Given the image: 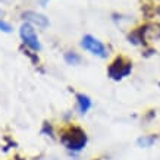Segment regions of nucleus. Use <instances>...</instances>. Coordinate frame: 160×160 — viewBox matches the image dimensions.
Here are the masks:
<instances>
[{
	"label": "nucleus",
	"instance_id": "nucleus-2",
	"mask_svg": "<svg viewBox=\"0 0 160 160\" xmlns=\"http://www.w3.org/2000/svg\"><path fill=\"white\" fill-rule=\"evenodd\" d=\"M132 71V65L129 60H126L125 58H116L112 65L109 66L107 69V73H109V77L112 79H115V81H119L122 78L128 77Z\"/></svg>",
	"mask_w": 160,
	"mask_h": 160
},
{
	"label": "nucleus",
	"instance_id": "nucleus-7",
	"mask_svg": "<svg viewBox=\"0 0 160 160\" xmlns=\"http://www.w3.org/2000/svg\"><path fill=\"white\" fill-rule=\"evenodd\" d=\"M154 141H156L154 135H144L137 140V144H138L141 148H148V147H151L154 144Z\"/></svg>",
	"mask_w": 160,
	"mask_h": 160
},
{
	"label": "nucleus",
	"instance_id": "nucleus-8",
	"mask_svg": "<svg viewBox=\"0 0 160 160\" xmlns=\"http://www.w3.org/2000/svg\"><path fill=\"white\" fill-rule=\"evenodd\" d=\"M65 60H66L69 65H78V63L81 62V58H79L75 52H68V53L65 54Z\"/></svg>",
	"mask_w": 160,
	"mask_h": 160
},
{
	"label": "nucleus",
	"instance_id": "nucleus-3",
	"mask_svg": "<svg viewBox=\"0 0 160 160\" xmlns=\"http://www.w3.org/2000/svg\"><path fill=\"white\" fill-rule=\"evenodd\" d=\"M19 35H21V38H22V41H24V44L28 46L29 49L35 50V52L41 49V44H40V41H38V37H37L34 28H32V25L29 24V22H25V24L21 25Z\"/></svg>",
	"mask_w": 160,
	"mask_h": 160
},
{
	"label": "nucleus",
	"instance_id": "nucleus-4",
	"mask_svg": "<svg viewBox=\"0 0 160 160\" xmlns=\"http://www.w3.org/2000/svg\"><path fill=\"white\" fill-rule=\"evenodd\" d=\"M81 46H82L87 52L94 54V56H98V58H106L107 56L106 47L103 46L102 41H98L97 38H94L92 35H84L82 41H81Z\"/></svg>",
	"mask_w": 160,
	"mask_h": 160
},
{
	"label": "nucleus",
	"instance_id": "nucleus-6",
	"mask_svg": "<svg viewBox=\"0 0 160 160\" xmlns=\"http://www.w3.org/2000/svg\"><path fill=\"white\" fill-rule=\"evenodd\" d=\"M77 102H78V106H79V112L81 113H87L88 109L91 107V100L88 96H84V94H78L77 96Z\"/></svg>",
	"mask_w": 160,
	"mask_h": 160
},
{
	"label": "nucleus",
	"instance_id": "nucleus-5",
	"mask_svg": "<svg viewBox=\"0 0 160 160\" xmlns=\"http://www.w3.org/2000/svg\"><path fill=\"white\" fill-rule=\"evenodd\" d=\"M22 18H24L27 22L29 24H37L41 28H46L49 25V18H46L44 15L37 13V12H32V10H27L22 13Z\"/></svg>",
	"mask_w": 160,
	"mask_h": 160
},
{
	"label": "nucleus",
	"instance_id": "nucleus-1",
	"mask_svg": "<svg viewBox=\"0 0 160 160\" xmlns=\"http://www.w3.org/2000/svg\"><path fill=\"white\" fill-rule=\"evenodd\" d=\"M60 141H62L63 146L69 148V150L79 151L82 150L85 144H87V135H85V132L81 128L72 126V128H69V129L63 132L62 137H60Z\"/></svg>",
	"mask_w": 160,
	"mask_h": 160
},
{
	"label": "nucleus",
	"instance_id": "nucleus-9",
	"mask_svg": "<svg viewBox=\"0 0 160 160\" xmlns=\"http://www.w3.org/2000/svg\"><path fill=\"white\" fill-rule=\"evenodd\" d=\"M10 25L3 22V21H0V31H3V32H10Z\"/></svg>",
	"mask_w": 160,
	"mask_h": 160
}]
</instances>
